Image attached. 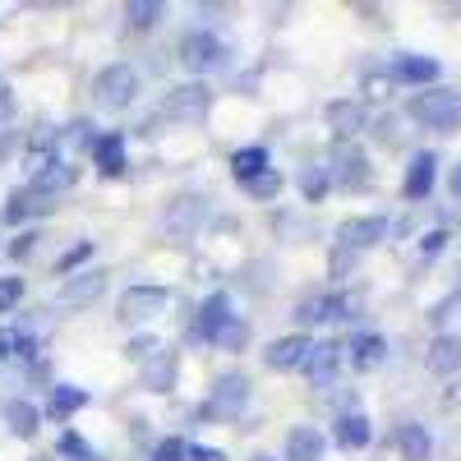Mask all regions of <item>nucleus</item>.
Instances as JSON below:
<instances>
[{
  "label": "nucleus",
  "instance_id": "obj_1",
  "mask_svg": "<svg viewBox=\"0 0 461 461\" xmlns=\"http://www.w3.org/2000/svg\"><path fill=\"white\" fill-rule=\"evenodd\" d=\"M406 115L411 121H420L425 130H438V134H452L461 125V102L443 88H429V93H415L406 102Z\"/></svg>",
  "mask_w": 461,
  "mask_h": 461
},
{
  "label": "nucleus",
  "instance_id": "obj_2",
  "mask_svg": "<svg viewBox=\"0 0 461 461\" xmlns=\"http://www.w3.org/2000/svg\"><path fill=\"white\" fill-rule=\"evenodd\" d=\"M134 93H139L134 65H106L97 79H93V102H97L102 111H125V106L134 102Z\"/></svg>",
  "mask_w": 461,
  "mask_h": 461
},
{
  "label": "nucleus",
  "instance_id": "obj_3",
  "mask_svg": "<svg viewBox=\"0 0 461 461\" xmlns=\"http://www.w3.org/2000/svg\"><path fill=\"white\" fill-rule=\"evenodd\" d=\"M328 180H332V185H341V189H369L374 171H369L365 148H356V143H337V148H332Z\"/></svg>",
  "mask_w": 461,
  "mask_h": 461
},
{
  "label": "nucleus",
  "instance_id": "obj_4",
  "mask_svg": "<svg viewBox=\"0 0 461 461\" xmlns=\"http://www.w3.org/2000/svg\"><path fill=\"white\" fill-rule=\"evenodd\" d=\"M388 230H393V221L388 217H346L341 226H337V249H346V254H360V249H374L378 240H388Z\"/></svg>",
  "mask_w": 461,
  "mask_h": 461
},
{
  "label": "nucleus",
  "instance_id": "obj_5",
  "mask_svg": "<svg viewBox=\"0 0 461 461\" xmlns=\"http://www.w3.org/2000/svg\"><path fill=\"white\" fill-rule=\"evenodd\" d=\"M208 111H212V93H208L203 84H180V88H171L167 102H162L167 121H203Z\"/></svg>",
  "mask_w": 461,
  "mask_h": 461
},
{
  "label": "nucleus",
  "instance_id": "obj_6",
  "mask_svg": "<svg viewBox=\"0 0 461 461\" xmlns=\"http://www.w3.org/2000/svg\"><path fill=\"white\" fill-rule=\"evenodd\" d=\"M167 300H171L167 286H130L121 295V319L125 323H148V319H158L167 310Z\"/></svg>",
  "mask_w": 461,
  "mask_h": 461
},
{
  "label": "nucleus",
  "instance_id": "obj_7",
  "mask_svg": "<svg viewBox=\"0 0 461 461\" xmlns=\"http://www.w3.org/2000/svg\"><path fill=\"white\" fill-rule=\"evenodd\" d=\"M245 402H249V378H245V374H221L203 411L230 420V415H240V411H245Z\"/></svg>",
  "mask_w": 461,
  "mask_h": 461
},
{
  "label": "nucleus",
  "instance_id": "obj_8",
  "mask_svg": "<svg viewBox=\"0 0 461 461\" xmlns=\"http://www.w3.org/2000/svg\"><path fill=\"white\" fill-rule=\"evenodd\" d=\"M236 319L230 314V295L226 291H212L203 304H199V314H194V323H189V337L194 341H217V332Z\"/></svg>",
  "mask_w": 461,
  "mask_h": 461
},
{
  "label": "nucleus",
  "instance_id": "obj_9",
  "mask_svg": "<svg viewBox=\"0 0 461 461\" xmlns=\"http://www.w3.org/2000/svg\"><path fill=\"white\" fill-rule=\"evenodd\" d=\"M203 217H208V203H203V194H180L171 208H167V236H176V240H189L194 230L203 226Z\"/></svg>",
  "mask_w": 461,
  "mask_h": 461
},
{
  "label": "nucleus",
  "instance_id": "obj_10",
  "mask_svg": "<svg viewBox=\"0 0 461 461\" xmlns=\"http://www.w3.org/2000/svg\"><path fill=\"white\" fill-rule=\"evenodd\" d=\"M221 56H226V47L217 42L212 32H185L180 37V60H185V69H212V65H221Z\"/></svg>",
  "mask_w": 461,
  "mask_h": 461
},
{
  "label": "nucleus",
  "instance_id": "obj_11",
  "mask_svg": "<svg viewBox=\"0 0 461 461\" xmlns=\"http://www.w3.org/2000/svg\"><path fill=\"white\" fill-rule=\"evenodd\" d=\"M295 319L300 323H328V319H351V295H310V300H300L295 304Z\"/></svg>",
  "mask_w": 461,
  "mask_h": 461
},
{
  "label": "nucleus",
  "instance_id": "obj_12",
  "mask_svg": "<svg viewBox=\"0 0 461 461\" xmlns=\"http://www.w3.org/2000/svg\"><path fill=\"white\" fill-rule=\"evenodd\" d=\"M102 291H106V273H102V267H88V273H79V277H65L60 304H65V310H84V304H93Z\"/></svg>",
  "mask_w": 461,
  "mask_h": 461
},
{
  "label": "nucleus",
  "instance_id": "obj_13",
  "mask_svg": "<svg viewBox=\"0 0 461 461\" xmlns=\"http://www.w3.org/2000/svg\"><path fill=\"white\" fill-rule=\"evenodd\" d=\"M310 346H314V341L304 337V332L277 337V341L263 351V365H267V369H300V365H304V356H310Z\"/></svg>",
  "mask_w": 461,
  "mask_h": 461
},
{
  "label": "nucleus",
  "instance_id": "obj_14",
  "mask_svg": "<svg viewBox=\"0 0 461 461\" xmlns=\"http://www.w3.org/2000/svg\"><path fill=\"white\" fill-rule=\"evenodd\" d=\"M434 180H438V158L434 152H415L411 167H406V180H402V194L406 199H429Z\"/></svg>",
  "mask_w": 461,
  "mask_h": 461
},
{
  "label": "nucleus",
  "instance_id": "obj_15",
  "mask_svg": "<svg viewBox=\"0 0 461 461\" xmlns=\"http://www.w3.org/2000/svg\"><path fill=\"white\" fill-rule=\"evenodd\" d=\"M328 125L337 139H356L369 125V111H365V102H328Z\"/></svg>",
  "mask_w": 461,
  "mask_h": 461
},
{
  "label": "nucleus",
  "instance_id": "obj_16",
  "mask_svg": "<svg viewBox=\"0 0 461 461\" xmlns=\"http://www.w3.org/2000/svg\"><path fill=\"white\" fill-rule=\"evenodd\" d=\"M425 365H429V374H456L461 369V337L456 332H438L434 341H429V351H425Z\"/></svg>",
  "mask_w": 461,
  "mask_h": 461
},
{
  "label": "nucleus",
  "instance_id": "obj_17",
  "mask_svg": "<svg viewBox=\"0 0 461 461\" xmlns=\"http://www.w3.org/2000/svg\"><path fill=\"white\" fill-rule=\"evenodd\" d=\"M332 438H337V447H346V452H360V447L374 438L369 415H360V411H346V415H337V429H332Z\"/></svg>",
  "mask_w": 461,
  "mask_h": 461
},
{
  "label": "nucleus",
  "instance_id": "obj_18",
  "mask_svg": "<svg viewBox=\"0 0 461 461\" xmlns=\"http://www.w3.org/2000/svg\"><path fill=\"white\" fill-rule=\"evenodd\" d=\"M393 79H402V84H434V79H438V60H434V56L402 51V56L393 60Z\"/></svg>",
  "mask_w": 461,
  "mask_h": 461
},
{
  "label": "nucleus",
  "instance_id": "obj_19",
  "mask_svg": "<svg viewBox=\"0 0 461 461\" xmlns=\"http://www.w3.org/2000/svg\"><path fill=\"white\" fill-rule=\"evenodd\" d=\"M337 365H341V346H337V341H314L300 369L310 374L314 383H328V378L337 374Z\"/></svg>",
  "mask_w": 461,
  "mask_h": 461
},
{
  "label": "nucleus",
  "instance_id": "obj_20",
  "mask_svg": "<svg viewBox=\"0 0 461 461\" xmlns=\"http://www.w3.org/2000/svg\"><path fill=\"white\" fill-rule=\"evenodd\" d=\"M346 351H351V365L356 369H378L383 360H388V341H383L378 332H360V337H351Z\"/></svg>",
  "mask_w": 461,
  "mask_h": 461
},
{
  "label": "nucleus",
  "instance_id": "obj_21",
  "mask_svg": "<svg viewBox=\"0 0 461 461\" xmlns=\"http://www.w3.org/2000/svg\"><path fill=\"white\" fill-rule=\"evenodd\" d=\"M323 434L314 429V425H300V429H291L286 434V461H319L323 456Z\"/></svg>",
  "mask_w": 461,
  "mask_h": 461
},
{
  "label": "nucleus",
  "instance_id": "obj_22",
  "mask_svg": "<svg viewBox=\"0 0 461 461\" xmlns=\"http://www.w3.org/2000/svg\"><path fill=\"white\" fill-rule=\"evenodd\" d=\"M93 162L102 176H125V139L121 134H102L93 143Z\"/></svg>",
  "mask_w": 461,
  "mask_h": 461
},
{
  "label": "nucleus",
  "instance_id": "obj_23",
  "mask_svg": "<svg viewBox=\"0 0 461 461\" xmlns=\"http://www.w3.org/2000/svg\"><path fill=\"white\" fill-rule=\"evenodd\" d=\"M42 212H51V199L42 194V189H14V199L5 203V221H23V217H42Z\"/></svg>",
  "mask_w": 461,
  "mask_h": 461
},
{
  "label": "nucleus",
  "instance_id": "obj_24",
  "mask_svg": "<svg viewBox=\"0 0 461 461\" xmlns=\"http://www.w3.org/2000/svg\"><path fill=\"white\" fill-rule=\"evenodd\" d=\"M397 452H402L406 461H429V452H434L429 429H425V425H402V429H397Z\"/></svg>",
  "mask_w": 461,
  "mask_h": 461
},
{
  "label": "nucleus",
  "instance_id": "obj_25",
  "mask_svg": "<svg viewBox=\"0 0 461 461\" xmlns=\"http://www.w3.org/2000/svg\"><path fill=\"white\" fill-rule=\"evenodd\" d=\"M263 171H267V148H240V152H230V176H236L240 185H249Z\"/></svg>",
  "mask_w": 461,
  "mask_h": 461
},
{
  "label": "nucleus",
  "instance_id": "obj_26",
  "mask_svg": "<svg viewBox=\"0 0 461 461\" xmlns=\"http://www.w3.org/2000/svg\"><path fill=\"white\" fill-rule=\"evenodd\" d=\"M5 425H10V434L32 438V434H37V425H42V415H37V406H32V402H5Z\"/></svg>",
  "mask_w": 461,
  "mask_h": 461
},
{
  "label": "nucleus",
  "instance_id": "obj_27",
  "mask_svg": "<svg viewBox=\"0 0 461 461\" xmlns=\"http://www.w3.org/2000/svg\"><path fill=\"white\" fill-rule=\"evenodd\" d=\"M143 383H148L152 393H171V388H176V356H171V351H162L158 360H148Z\"/></svg>",
  "mask_w": 461,
  "mask_h": 461
},
{
  "label": "nucleus",
  "instance_id": "obj_28",
  "mask_svg": "<svg viewBox=\"0 0 461 461\" xmlns=\"http://www.w3.org/2000/svg\"><path fill=\"white\" fill-rule=\"evenodd\" d=\"M74 176H79L74 167H65V162H51L42 176H32V189H42V194L51 199V194H60V189H69V185H74Z\"/></svg>",
  "mask_w": 461,
  "mask_h": 461
},
{
  "label": "nucleus",
  "instance_id": "obj_29",
  "mask_svg": "<svg viewBox=\"0 0 461 461\" xmlns=\"http://www.w3.org/2000/svg\"><path fill=\"white\" fill-rule=\"evenodd\" d=\"M0 356H19V360H32L37 356V341L19 328H0Z\"/></svg>",
  "mask_w": 461,
  "mask_h": 461
},
{
  "label": "nucleus",
  "instance_id": "obj_30",
  "mask_svg": "<svg viewBox=\"0 0 461 461\" xmlns=\"http://www.w3.org/2000/svg\"><path fill=\"white\" fill-rule=\"evenodd\" d=\"M125 19H130L134 32H148V28H158L162 5H158V0H134V5H125Z\"/></svg>",
  "mask_w": 461,
  "mask_h": 461
},
{
  "label": "nucleus",
  "instance_id": "obj_31",
  "mask_svg": "<svg viewBox=\"0 0 461 461\" xmlns=\"http://www.w3.org/2000/svg\"><path fill=\"white\" fill-rule=\"evenodd\" d=\"M84 402H88V393H84V388H56V393H51V402H47V411H51L56 420H65V415L79 411Z\"/></svg>",
  "mask_w": 461,
  "mask_h": 461
},
{
  "label": "nucleus",
  "instance_id": "obj_32",
  "mask_svg": "<svg viewBox=\"0 0 461 461\" xmlns=\"http://www.w3.org/2000/svg\"><path fill=\"white\" fill-rule=\"evenodd\" d=\"M328 185H332V180H328V167H304V171H300V194L310 199V203H319V199L328 194Z\"/></svg>",
  "mask_w": 461,
  "mask_h": 461
},
{
  "label": "nucleus",
  "instance_id": "obj_33",
  "mask_svg": "<svg viewBox=\"0 0 461 461\" xmlns=\"http://www.w3.org/2000/svg\"><path fill=\"white\" fill-rule=\"evenodd\" d=\"M277 189H282V176L267 167L263 176H254V180L245 185V194H249V199H277Z\"/></svg>",
  "mask_w": 461,
  "mask_h": 461
},
{
  "label": "nucleus",
  "instance_id": "obj_34",
  "mask_svg": "<svg viewBox=\"0 0 461 461\" xmlns=\"http://www.w3.org/2000/svg\"><path fill=\"white\" fill-rule=\"evenodd\" d=\"M125 356H130V360H139V365H148V360H158V356H162V341L143 332V337H134V341L125 346Z\"/></svg>",
  "mask_w": 461,
  "mask_h": 461
},
{
  "label": "nucleus",
  "instance_id": "obj_35",
  "mask_svg": "<svg viewBox=\"0 0 461 461\" xmlns=\"http://www.w3.org/2000/svg\"><path fill=\"white\" fill-rule=\"evenodd\" d=\"M23 300V277H0V314H10Z\"/></svg>",
  "mask_w": 461,
  "mask_h": 461
},
{
  "label": "nucleus",
  "instance_id": "obj_36",
  "mask_svg": "<svg viewBox=\"0 0 461 461\" xmlns=\"http://www.w3.org/2000/svg\"><path fill=\"white\" fill-rule=\"evenodd\" d=\"M245 337H249V328H245L240 319H230V323L217 332V346H226V351H240V346H245Z\"/></svg>",
  "mask_w": 461,
  "mask_h": 461
},
{
  "label": "nucleus",
  "instance_id": "obj_37",
  "mask_svg": "<svg viewBox=\"0 0 461 461\" xmlns=\"http://www.w3.org/2000/svg\"><path fill=\"white\" fill-rule=\"evenodd\" d=\"M88 254H93V245H88V240H79L74 249H65V254L56 258V273H74L79 263H88Z\"/></svg>",
  "mask_w": 461,
  "mask_h": 461
},
{
  "label": "nucleus",
  "instance_id": "obj_38",
  "mask_svg": "<svg viewBox=\"0 0 461 461\" xmlns=\"http://www.w3.org/2000/svg\"><path fill=\"white\" fill-rule=\"evenodd\" d=\"M152 461H189V443L185 438H162L158 452H152Z\"/></svg>",
  "mask_w": 461,
  "mask_h": 461
},
{
  "label": "nucleus",
  "instance_id": "obj_39",
  "mask_svg": "<svg viewBox=\"0 0 461 461\" xmlns=\"http://www.w3.org/2000/svg\"><path fill=\"white\" fill-rule=\"evenodd\" d=\"M14 111H19V102H14V88H10L5 79H0V130H10Z\"/></svg>",
  "mask_w": 461,
  "mask_h": 461
},
{
  "label": "nucleus",
  "instance_id": "obj_40",
  "mask_svg": "<svg viewBox=\"0 0 461 461\" xmlns=\"http://www.w3.org/2000/svg\"><path fill=\"white\" fill-rule=\"evenodd\" d=\"M60 452H65L69 461H79V456H93V447H88V443H84L79 434H65V438H60Z\"/></svg>",
  "mask_w": 461,
  "mask_h": 461
},
{
  "label": "nucleus",
  "instance_id": "obj_41",
  "mask_svg": "<svg viewBox=\"0 0 461 461\" xmlns=\"http://www.w3.org/2000/svg\"><path fill=\"white\" fill-rule=\"evenodd\" d=\"M443 245H447V230H429V236L420 240V258H434V254H443Z\"/></svg>",
  "mask_w": 461,
  "mask_h": 461
},
{
  "label": "nucleus",
  "instance_id": "obj_42",
  "mask_svg": "<svg viewBox=\"0 0 461 461\" xmlns=\"http://www.w3.org/2000/svg\"><path fill=\"white\" fill-rule=\"evenodd\" d=\"M378 139L383 143H397V121H393V115H383V121H378Z\"/></svg>",
  "mask_w": 461,
  "mask_h": 461
},
{
  "label": "nucleus",
  "instance_id": "obj_43",
  "mask_svg": "<svg viewBox=\"0 0 461 461\" xmlns=\"http://www.w3.org/2000/svg\"><path fill=\"white\" fill-rule=\"evenodd\" d=\"M189 461H226L217 447H189Z\"/></svg>",
  "mask_w": 461,
  "mask_h": 461
},
{
  "label": "nucleus",
  "instance_id": "obj_44",
  "mask_svg": "<svg viewBox=\"0 0 461 461\" xmlns=\"http://www.w3.org/2000/svg\"><path fill=\"white\" fill-rule=\"evenodd\" d=\"M32 240H37V236H32V230H23V236L14 240V249H10V254H14V258H23V254L32 249Z\"/></svg>",
  "mask_w": 461,
  "mask_h": 461
},
{
  "label": "nucleus",
  "instance_id": "obj_45",
  "mask_svg": "<svg viewBox=\"0 0 461 461\" xmlns=\"http://www.w3.org/2000/svg\"><path fill=\"white\" fill-rule=\"evenodd\" d=\"M447 189H452V199H461V162L452 167V176H447Z\"/></svg>",
  "mask_w": 461,
  "mask_h": 461
},
{
  "label": "nucleus",
  "instance_id": "obj_46",
  "mask_svg": "<svg viewBox=\"0 0 461 461\" xmlns=\"http://www.w3.org/2000/svg\"><path fill=\"white\" fill-rule=\"evenodd\" d=\"M10 148H14V134H10V130H0V162H5V152H10Z\"/></svg>",
  "mask_w": 461,
  "mask_h": 461
},
{
  "label": "nucleus",
  "instance_id": "obj_47",
  "mask_svg": "<svg viewBox=\"0 0 461 461\" xmlns=\"http://www.w3.org/2000/svg\"><path fill=\"white\" fill-rule=\"evenodd\" d=\"M452 277H456V286H452V295L461 300V263H456V273H452Z\"/></svg>",
  "mask_w": 461,
  "mask_h": 461
},
{
  "label": "nucleus",
  "instance_id": "obj_48",
  "mask_svg": "<svg viewBox=\"0 0 461 461\" xmlns=\"http://www.w3.org/2000/svg\"><path fill=\"white\" fill-rule=\"evenodd\" d=\"M79 461H102V456H79Z\"/></svg>",
  "mask_w": 461,
  "mask_h": 461
},
{
  "label": "nucleus",
  "instance_id": "obj_49",
  "mask_svg": "<svg viewBox=\"0 0 461 461\" xmlns=\"http://www.w3.org/2000/svg\"><path fill=\"white\" fill-rule=\"evenodd\" d=\"M254 461H273V456H254Z\"/></svg>",
  "mask_w": 461,
  "mask_h": 461
}]
</instances>
